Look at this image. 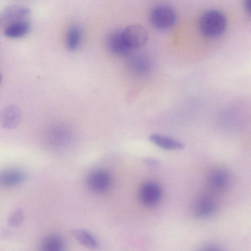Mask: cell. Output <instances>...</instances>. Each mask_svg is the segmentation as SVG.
I'll return each mask as SVG.
<instances>
[{
	"mask_svg": "<svg viewBox=\"0 0 251 251\" xmlns=\"http://www.w3.org/2000/svg\"><path fill=\"white\" fill-rule=\"evenodd\" d=\"M227 25L226 18L221 11L212 10L203 13L199 21L201 33L209 38L220 36L225 32Z\"/></svg>",
	"mask_w": 251,
	"mask_h": 251,
	"instance_id": "1",
	"label": "cell"
},
{
	"mask_svg": "<svg viewBox=\"0 0 251 251\" xmlns=\"http://www.w3.org/2000/svg\"><path fill=\"white\" fill-rule=\"evenodd\" d=\"M150 20L151 25L156 29L166 30L174 25L176 15L174 10L170 6L160 5L151 10Z\"/></svg>",
	"mask_w": 251,
	"mask_h": 251,
	"instance_id": "2",
	"label": "cell"
},
{
	"mask_svg": "<svg viewBox=\"0 0 251 251\" xmlns=\"http://www.w3.org/2000/svg\"><path fill=\"white\" fill-rule=\"evenodd\" d=\"M122 34L125 42L132 51L143 47L148 39L146 30L139 25H130L122 29Z\"/></svg>",
	"mask_w": 251,
	"mask_h": 251,
	"instance_id": "3",
	"label": "cell"
},
{
	"mask_svg": "<svg viewBox=\"0 0 251 251\" xmlns=\"http://www.w3.org/2000/svg\"><path fill=\"white\" fill-rule=\"evenodd\" d=\"M162 196L160 186L156 183L147 181L141 186L139 191V199L145 206L151 207L158 204Z\"/></svg>",
	"mask_w": 251,
	"mask_h": 251,
	"instance_id": "4",
	"label": "cell"
},
{
	"mask_svg": "<svg viewBox=\"0 0 251 251\" xmlns=\"http://www.w3.org/2000/svg\"><path fill=\"white\" fill-rule=\"evenodd\" d=\"M111 179L110 175L105 170H96L88 175L86 184L90 190L96 193L105 192L110 187Z\"/></svg>",
	"mask_w": 251,
	"mask_h": 251,
	"instance_id": "5",
	"label": "cell"
},
{
	"mask_svg": "<svg viewBox=\"0 0 251 251\" xmlns=\"http://www.w3.org/2000/svg\"><path fill=\"white\" fill-rule=\"evenodd\" d=\"M22 118V112L17 106L12 104L6 106L0 112V123L6 129H13L20 124Z\"/></svg>",
	"mask_w": 251,
	"mask_h": 251,
	"instance_id": "6",
	"label": "cell"
},
{
	"mask_svg": "<svg viewBox=\"0 0 251 251\" xmlns=\"http://www.w3.org/2000/svg\"><path fill=\"white\" fill-rule=\"evenodd\" d=\"M106 45L111 52L118 55H127L132 51L123 39L122 29H115L110 32L106 38Z\"/></svg>",
	"mask_w": 251,
	"mask_h": 251,
	"instance_id": "7",
	"label": "cell"
},
{
	"mask_svg": "<svg viewBox=\"0 0 251 251\" xmlns=\"http://www.w3.org/2000/svg\"><path fill=\"white\" fill-rule=\"evenodd\" d=\"M216 205L214 200L210 196H203L199 198L193 206L194 215L201 219L211 217L216 212Z\"/></svg>",
	"mask_w": 251,
	"mask_h": 251,
	"instance_id": "8",
	"label": "cell"
},
{
	"mask_svg": "<svg viewBox=\"0 0 251 251\" xmlns=\"http://www.w3.org/2000/svg\"><path fill=\"white\" fill-rule=\"evenodd\" d=\"M149 139L156 146L168 150H181L184 149V145L181 142L169 137L153 134Z\"/></svg>",
	"mask_w": 251,
	"mask_h": 251,
	"instance_id": "9",
	"label": "cell"
},
{
	"mask_svg": "<svg viewBox=\"0 0 251 251\" xmlns=\"http://www.w3.org/2000/svg\"><path fill=\"white\" fill-rule=\"evenodd\" d=\"M25 178L23 171L17 169L7 170L0 174V184L4 186H13L22 183Z\"/></svg>",
	"mask_w": 251,
	"mask_h": 251,
	"instance_id": "10",
	"label": "cell"
},
{
	"mask_svg": "<svg viewBox=\"0 0 251 251\" xmlns=\"http://www.w3.org/2000/svg\"><path fill=\"white\" fill-rule=\"evenodd\" d=\"M209 180L213 187L217 189H222L226 188L229 184L230 176L226 170L217 169L210 174Z\"/></svg>",
	"mask_w": 251,
	"mask_h": 251,
	"instance_id": "11",
	"label": "cell"
},
{
	"mask_svg": "<svg viewBox=\"0 0 251 251\" xmlns=\"http://www.w3.org/2000/svg\"><path fill=\"white\" fill-rule=\"evenodd\" d=\"M41 248L44 251H61L64 250V242L60 235L52 234L43 238L41 243Z\"/></svg>",
	"mask_w": 251,
	"mask_h": 251,
	"instance_id": "12",
	"label": "cell"
},
{
	"mask_svg": "<svg viewBox=\"0 0 251 251\" xmlns=\"http://www.w3.org/2000/svg\"><path fill=\"white\" fill-rule=\"evenodd\" d=\"M30 26L26 22L17 21L11 23L4 30V35L9 38H16L23 36L29 30Z\"/></svg>",
	"mask_w": 251,
	"mask_h": 251,
	"instance_id": "13",
	"label": "cell"
},
{
	"mask_svg": "<svg viewBox=\"0 0 251 251\" xmlns=\"http://www.w3.org/2000/svg\"><path fill=\"white\" fill-rule=\"evenodd\" d=\"M30 10L26 7L11 6L7 8L0 15V25L8 21L15 20L28 14Z\"/></svg>",
	"mask_w": 251,
	"mask_h": 251,
	"instance_id": "14",
	"label": "cell"
},
{
	"mask_svg": "<svg viewBox=\"0 0 251 251\" xmlns=\"http://www.w3.org/2000/svg\"><path fill=\"white\" fill-rule=\"evenodd\" d=\"M73 235L77 242L86 247L95 249L98 247V242L95 237L84 229H75L73 231Z\"/></svg>",
	"mask_w": 251,
	"mask_h": 251,
	"instance_id": "15",
	"label": "cell"
},
{
	"mask_svg": "<svg viewBox=\"0 0 251 251\" xmlns=\"http://www.w3.org/2000/svg\"><path fill=\"white\" fill-rule=\"evenodd\" d=\"M81 39V31L76 25H72L68 29L66 38V42L68 48L74 50L79 45Z\"/></svg>",
	"mask_w": 251,
	"mask_h": 251,
	"instance_id": "16",
	"label": "cell"
},
{
	"mask_svg": "<svg viewBox=\"0 0 251 251\" xmlns=\"http://www.w3.org/2000/svg\"><path fill=\"white\" fill-rule=\"evenodd\" d=\"M131 69L137 74H144L151 68V62L146 56L139 55L133 58L131 61Z\"/></svg>",
	"mask_w": 251,
	"mask_h": 251,
	"instance_id": "17",
	"label": "cell"
},
{
	"mask_svg": "<svg viewBox=\"0 0 251 251\" xmlns=\"http://www.w3.org/2000/svg\"><path fill=\"white\" fill-rule=\"evenodd\" d=\"M23 214L20 210L16 211L13 214L10 219V223L12 225H16L21 223L22 220Z\"/></svg>",
	"mask_w": 251,
	"mask_h": 251,
	"instance_id": "18",
	"label": "cell"
},
{
	"mask_svg": "<svg viewBox=\"0 0 251 251\" xmlns=\"http://www.w3.org/2000/svg\"><path fill=\"white\" fill-rule=\"evenodd\" d=\"M146 162L148 165L151 166H155L158 164V161L154 158H148L146 160Z\"/></svg>",
	"mask_w": 251,
	"mask_h": 251,
	"instance_id": "19",
	"label": "cell"
},
{
	"mask_svg": "<svg viewBox=\"0 0 251 251\" xmlns=\"http://www.w3.org/2000/svg\"><path fill=\"white\" fill-rule=\"evenodd\" d=\"M246 8L249 12L251 11V0H245Z\"/></svg>",
	"mask_w": 251,
	"mask_h": 251,
	"instance_id": "20",
	"label": "cell"
},
{
	"mask_svg": "<svg viewBox=\"0 0 251 251\" xmlns=\"http://www.w3.org/2000/svg\"><path fill=\"white\" fill-rule=\"evenodd\" d=\"M1 81V74L0 73V83Z\"/></svg>",
	"mask_w": 251,
	"mask_h": 251,
	"instance_id": "21",
	"label": "cell"
}]
</instances>
